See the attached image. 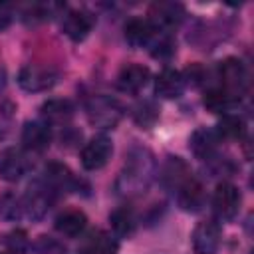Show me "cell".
<instances>
[{
  "mask_svg": "<svg viewBox=\"0 0 254 254\" xmlns=\"http://www.w3.org/2000/svg\"><path fill=\"white\" fill-rule=\"evenodd\" d=\"M149 67L141 65V64H129L125 65L119 75H117V87L123 91V93H129V95H137L149 81Z\"/></svg>",
  "mask_w": 254,
  "mask_h": 254,
  "instance_id": "obj_15",
  "label": "cell"
},
{
  "mask_svg": "<svg viewBox=\"0 0 254 254\" xmlns=\"http://www.w3.org/2000/svg\"><path fill=\"white\" fill-rule=\"evenodd\" d=\"M240 202H242L240 190L232 183H218L216 185L214 194H212V208H214L218 218H222V220L234 218L240 210Z\"/></svg>",
  "mask_w": 254,
  "mask_h": 254,
  "instance_id": "obj_9",
  "label": "cell"
},
{
  "mask_svg": "<svg viewBox=\"0 0 254 254\" xmlns=\"http://www.w3.org/2000/svg\"><path fill=\"white\" fill-rule=\"evenodd\" d=\"M85 113L91 125L99 129H113L123 117V107L109 95H91L85 101Z\"/></svg>",
  "mask_w": 254,
  "mask_h": 254,
  "instance_id": "obj_2",
  "label": "cell"
},
{
  "mask_svg": "<svg viewBox=\"0 0 254 254\" xmlns=\"http://www.w3.org/2000/svg\"><path fill=\"white\" fill-rule=\"evenodd\" d=\"M220 246V226L214 220H202L192 230L194 254H216Z\"/></svg>",
  "mask_w": 254,
  "mask_h": 254,
  "instance_id": "obj_11",
  "label": "cell"
},
{
  "mask_svg": "<svg viewBox=\"0 0 254 254\" xmlns=\"http://www.w3.org/2000/svg\"><path fill=\"white\" fill-rule=\"evenodd\" d=\"M16 14V6L10 2H0V28H6Z\"/></svg>",
  "mask_w": 254,
  "mask_h": 254,
  "instance_id": "obj_29",
  "label": "cell"
},
{
  "mask_svg": "<svg viewBox=\"0 0 254 254\" xmlns=\"http://www.w3.org/2000/svg\"><path fill=\"white\" fill-rule=\"evenodd\" d=\"M24 216V204H22V198L16 196L14 192H6L0 196V218L2 220H8V222H14L18 218Z\"/></svg>",
  "mask_w": 254,
  "mask_h": 254,
  "instance_id": "obj_25",
  "label": "cell"
},
{
  "mask_svg": "<svg viewBox=\"0 0 254 254\" xmlns=\"http://www.w3.org/2000/svg\"><path fill=\"white\" fill-rule=\"evenodd\" d=\"M93 26H95V16L83 8H69L62 14V30L73 42L85 40L87 34L93 30Z\"/></svg>",
  "mask_w": 254,
  "mask_h": 254,
  "instance_id": "obj_7",
  "label": "cell"
},
{
  "mask_svg": "<svg viewBox=\"0 0 254 254\" xmlns=\"http://www.w3.org/2000/svg\"><path fill=\"white\" fill-rule=\"evenodd\" d=\"M81 254H117V240L105 230H95L85 238Z\"/></svg>",
  "mask_w": 254,
  "mask_h": 254,
  "instance_id": "obj_21",
  "label": "cell"
},
{
  "mask_svg": "<svg viewBox=\"0 0 254 254\" xmlns=\"http://www.w3.org/2000/svg\"><path fill=\"white\" fill-rule=\"evenodd\" d=\"M58 81V71L52 69L50 65H36V64H28L20 69L18 73V83L22 89L26 91H46L50 89L54 83Z\"/></svg>",
  "mask_w": 254,
  "mask_h": 254,
  "instance_id": "obj_6",
  "label": "cell"
},
{
  "mask_svg": "<svg viewBox=\"0 0 254 254\" xmlns=\"http://www.w3.org/2000/svg\"><path fill=\"white\" fill-rule=\"evenodd\" d=\"M42 117L48 125H65L73 117V103L69 99H50L42 105Z\"/></svg>",
  "mask_w": 254,
  "mask_h": 254,
  "instance_id": "obj_20",
  "label": "cell"
},
{
  "mask_svg": "<svg viewBox=\"0 0 254 254\" xmlns=\"http://www.w3.org/2000/svg\"><path fill=\"white\" fill-rule=\"evenodd\" d=\"M34 250H36L38 254H64V252H65L64 244L58 242V240L52 238V236H40L38 242L34 244Z\"/></svg>",
  "mask_w": 254,
  "mask_h": 254,
  "instance_id": "obj_27",
  "label": "cell"
},
{
  "mask_svg": "<svg viewBox=\"0 0 254 254\" xmlns=\"http://www.w3.org/2000/svg\"><path fill=\"white\" fill-rule=\"evenodd\" d=\"M216 133L220 135V139H242L246 135V123L242 117L226 113L218 123Z\"/></svg>",
  "mask_w": 254,
  "mask_h": 254,
  "instance_id": "obj_24",
  "label": "cell"
},
{
  "mask_svg": "<svg viewBox=\"0 0 254 254\" xmlns=\"http://www.w3.org/2000/svg\"><path fill=\"white\" fill-rule=\"evenodd\" d=\"M133 119L135 123L141 127V129H149L155 125V121L159 119V109L153 101H143L141 105L135 107V113H133Z\"/></svg>",
  "mask_w": 254,
  "mask_h": 254,
  "instance_id": "obj_26",
  "label": "cell"
},
{
  "mask_svg": "<svg viewBox=\"0 0 254 254\" xmlns=\"http://www.w3.org/2000/svg\"><path fill=\"white\" fill-rule=\"evenodd\" d=\"M111 228L117 236H131L137 226V218L129 206H119L109 214Z\"/></svg>",
  "mask_w": 254,
  "mask_h": 254,
  "instance_id": "obj_23",
  "label": "cell"
},
{
  "mask_svg": "<svg viewBox=\"0 0 254 254\" xmlns=\"http://www.w3.org/2000/svg\"><path fill=\"white\" fill-rule=\"evenodd\" d=\"M183 16H185V10L177 2H155L149 10V20L159 30H169L179 26Z\"/></svg>",
  "mask_w": 254,
  "mask_h": 254,
  "instance_id": "obj_14",
  "label": "cell"
},
{
  "mask_svg": "<svg viewBox=\"0 0 254 254\" xmlns=\"http://www.w3.org/2000/svg\"><path fill=\"white\" fill-rule=\"evenodd\" d=\"M46 185H50L54 190H64V189H73L77 185L75 177L71 175V171L60 163H52L46 167V175L42 179Z\"/></svg>",
  "mask_w": 254,
  "mask_h": 254,
  "instance_id": "obj_22",
  "label": "cell"
},
{
  "mask_svg": "<svg viewBox=\"0 0 254 254\" xmlns=\"http://www.w3.org/2000/svg\"><path fill=\"white\" fill-rule=\"evenodd\" d=\"M187 87V81H185V75L183 71L179 69H171V67H165L157 79H155V93L163 99H177L183 95Z\"/></svg>",
  "mask_w": 254,
  "mask_h": 254,
  "instance_id": "obj_16",
  "label": "cell"
},
{
  "mask_svg": "<svg viewBox=\"0 0 254 254\" xmlns=\"http://www.w3.org/2000/svg\"><path fill=\"white\" fill-rule=\"evenodd\" d=\"M161 32L149 18H131L125 24V40L131 48H151Z\"/></svg>",
  "mask_w": 254,
  "mask_h": 254,
  "instance_id": "obj_10",
  "label": "cell"
},
{
  "mask_svg": "<svg viewBox=\"0 0 254 254\" xmlns=\"http://www.w3.org/2000/svg\"><path fill=\"white\" fill-rule=\"evenodd\" d=\"M52 143V129L46 121L36 119V121H26L22 127V145L26 151L42 153L50 147Z\"/></svg>",
  "mask_w": 254,
  "mask_h": 254,
  "instance_id": "obj_12",
  "label": "cell"
},
{
  "mask_svg": "<svg viewBox=\"0 0 254 254\" xmlns=\"http://www.w3.org/2000/svg\"><path fill=\"white\" fill-rule=\"evenodd\" d=\"M218 143H220V135L216 133V129L210 127H198L189 139V147L192 155L202 161H210L216 155Z\"/></svg>",
  "mask_w": 254,
  "mask_h": 254,
  "instance_id": "obj_13",
  "label": "cell"
},
{
  "mask_svg": "<svg viewBox=\"0 0 254 254\" xmlns=\"http://www.w3.org/2000/svg\"><path fill=\"white\" fill-rule=\"evenodd\" d=\"M177 202L183 210H190V212H196L202 208L204 204V189L202 185L194 179V177H189L177 190Z\"/></svg>",
  "mask_w": 254,
  "mask_h": 254,
  "instance_id": "obj_17",
  "label": "cell"
},
{
  "mask_svg": "<svg viewBox=\"0 0 254 254\" xmlns=\"http://www.w3.org/2000/svg\"><path fill=\"white\" fill-rule=\"evenodd\" d=\"M56 190L46 185L44 181H34L28 189V192L22 196V204H24V214L30 216L32 220H40L46 216V212L52 206Z\"/></svg>",
  "mask_w": 254,
  "mask_h": 254,
  "instance_id": "obj_4",
  "label": "cell"
},
{
  "mask_svg": "<svg viewBox=\"0 0 254 254\" xmlns=\"http://www.w3.org/2000/svg\"><path fill=\"white\" fill-rule=\"evenodd\" d=\"M189 177H192V173H190V169L179 159V157H169V161L163 165V169H161V181H163V185L167 187V189H171L173 192L189 179Z\"/></svg>",
  "mask_w": 254,
  "mask_h": 254,
  "instance_id": "obj_18",
  "label": "cell"
},
{
  "mask_svg": "<svg viewBox=\"0 0 254 254\" xmlns=\"http://www.w3.org/2000/svg\"><path fill=\"white\" fill-rule=\"evenodd\" d=\"M8 244L14 252H24L26 246H28V238H26V232L24 230H16L8 236Z\"/></svg>",
  "mask_w": 254,
  "mask_h": 254,
  "instance_id": "obj_28",
  "label": "cell"
},
{
  "mask_svg": "<svg viewBox=\"0 0 254 254\" xmlns=\"http://www.w3.org/2000/svg\"><path fill=\"white\" fill-rule=\"evenodd\" d=\"M87 226V216L81 210H65L56 218V230L67 238L79 236Z\"/></svg>",
  "mask_w": 254,
  "mask_h": 254,
  "instance_id": "obj_19",
  "label": "cell"
},
{
  "mask_svg": "<svg viewBox=\"0 0 254 254\" xmlns=\"http://www.w3.org/2000/svg\"><path fill=\"white\" fill-rule=\"evenodd\" d=\"M32 171V159L16 147H6L0 151V179L16 183Z\"/></svg>",
  "mask_w": 254,
  "mask_h": 254,
  "instance_id": "obj_5",
  "label": "cell"
},
{
  "mask_svg": "<svg viewBox=\"0 0 254 254\" xmlns=\"http://www.w3.org/2000/svg\"><path fill=\"white\" fill-rule=\"evenodd\" d=\"M246 85H248V73L238 58H226L218 64V83H216L218 89L240 99Z\"/></svg>",
  "mask_w": 254,
  "mask_h": 254,
  "instance_id": "obj_3",
  "label": "cell"
},
{
  "mask_svg": "<svg viewBox=\"0 0 254 254\" xmlns=\"http://www.w3.org/2000/svg\"><path fill=\"white\" fill-rule=\"evenodd\" d=\"M111 153H113L111 139L107 135H95L81 149V155H79L81 167L85 171H97V169H101V167L107 165V161L111 159Z\"/></svg>",
  "mask_w": 254,
  "mask_h": 254,
  "instance_id": "obj_8",
  "label": "cell"
},
{
  "mask_svg": "<svg viewBox=\"0 0 254 254\" xmlns=\"http://www.w3.org/2000/svg\"><path fill=\"white\" fill-rule=\"evenodd\" d=\"M155 175V161L153 155L147 149H131L127 155V161L123 165V171L117 177L115 189L123 196H137L147 190L149 183Z\"/></svg>",
  "mask_w": 254,
  "mask_h": 254,
  "instance_id": "obj_1",
  "label": "cell"
}]
</instances>
